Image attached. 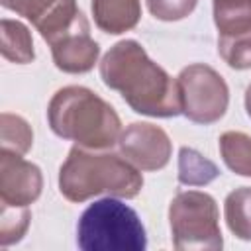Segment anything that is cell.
<instances>
[{
  "label": "cell",
  "mask_w": 251,
  "mask_h": 251,
  "mask_svg": "<svg viewBox=\"0 0 251 251\" xmlns=\"http://www.w3.org/2000/svg\"><path fill=\"white\" fill-rule=\"evenodd\" d=\"M47 122L55 135L84 149H110L118 143L122 122L116 110L86 86L59 88L47 106Z\"/></svg>",
  "instance_id": "7a4b0ae2"
},
{
  "label": "cell",
  "mask_w": 251,
  "mask_h": 251,
  "mask_svg": "<svg viewBox=\"0 0 251 251\" xmlns=\"http://www.w3.org/2000/svg\"><path fill=\"white\" fill-rule=\"evenodd\" d=\"M31 214L29 208H12V206H2V220H0V243L2 247H8L24 237L27 231Z\"/></svg>",
  "instance_id": "ac0fdd59"
},
{
  "label": "cell",
  "mask_w": 251,
  "mask_h": 251,
  "mask_svg": "<svg viewBox=\"0 0 251 251\" xmlns=\"http://www.w3.org/2000/svg\"><path fill=\"white\" fill-rule=\"evenodd\" d=\"M245 110H247V114H249V118H251V84H249L247 90H245Z\"/></svg>",
  "instance_id": "ffe728a7"
},
{
  "label": "cell",
  "mask_w": 251,
  "mask_h": 251,
  "mask_svg": "<svg viewBox=\"0 0 251 251\" xmlns=\"http://www.w3.org/2000/svg\"><path fill=\"white\" fill-rule=\"evenodd\" d=\"M143 176L122 153H96L75 145L59 169V190L69 202H84L98 194L135 198Z\"/></svg>",
  "instance_id": "3957f363"
},
{
  "label": "cell",
  "mask_w": 251,
  "mask_h": 251,
  "mask_svg": "<svg viewBox=\"0 0 251 251\" xmlns=\"http://www.w3.org/2000/svg\"><path fill=\"white\" fill-rule=\"evenodd\" d=\"M220 155L224 163L241 176H251V135L226 131L220 135Z\"/></svg>",
  "instance_id": "2e32d148"
},
{
  "label": "cell",
  "mask_w": 251,
  "mask_h": 251,
  "mask_svg": "<svg viewBox=\"0 0 251 251\" xmlns=\"http://www.w3.org/2000/svg\"><path fill=\"white\" fill-rule=\"evenodd\" d=\"M120 153L139 171H159L167 167L173 143L167 131L147 122L129 124L118 139Z\"/></svg>",
  "instance_id": "ba28073f"
},
{
  "label": "cell",
  "mask_w": 251,
  "mask_h": 251,
  "mask_svg": "<svg viewBox=\"0 0 251 251\" xmlns=\"http://www.w3.org/2000/svg\"><path fill=\"white\" fill-rule=\"evenodd\" d=\"M176 84L180 112L190 122L208 126L224 118L229 104V88L216 69L204 63L188 65L178 73Z\"/></svg>",
  "instance_id": "8992f818"
},
{
  "label": "cell",
  "mask_w": 251,
  "mask_h": 251,
  "mask_svg": "<svg viewBox=\"0 0 251 251\" xmlns=\"http://www.w3.org/2000/svg\"><path fill=\"white\" fill-rule=\"evenodd\" d=\"M151 16L163 22H178L190 16L198 0H145Z\"/></svg>",
  "instance_id": "d6986e66"
},
{
  "label": "cell",
  "mask_w": 251,
  "mask_h": 251,
  "mask_svg": "<svg viewBox=\"0 0 251 251\" xmlns=\"http://www.w3.org/2000/svg\"><path fill=\"white\" fill-rule=\"evenodd\" d=\"M220 175L218 167L192 147L178 151V182L188 186H204Z\"/></svg>",
  "instance_id": "9a60e30c"
},
{
  "label": "cell",
  "mask_w": 251,
  "mask_h": 251,
  "mask_svg": "<svg viewBox=\"0 0 251 251\" xmlns=\"http://www.w3.org/2000/svg\"><path fill=\"white\" fill-rule=\"evenodd\" d=\"M76 245L82 251H143L147 233L133 208L108 196L80 214Z\"/></svg>",
  "instance_id": "277c9868"
},
{
  "label": "cell",
  "mask_w": 251,
  "mask_h": 251,
  "mask_svg": "<svg viewBox=\"0 0 251 251\" xmlns=\"http://www.w3.org/2000/svg\"><path fill=\"white\" fill-rule=\"evenodd\" d=\"M2 149L14 151L18 155H25L33 143V131L29 124L14 114H2Z\"/></svg>",
  "instance_id": "e0dca14e"
},
{
  "label": "cell",
  "mask_w": 251,
  "mask_h": 251,
  "mask_svg": "<svg viewBox=\"0 0 251 251\" xmlns=\"http://www.w3.org/2000/svg\"><path fill=\"white\" fill-rule=\"evenodd\" d=\"M43 176L37 165L14 151L0 153V200L2 206L25 208L41 196Z\"/></svg>",
  "instance_id": "30bf717a"
},
{
  "label": "cell",
  "mask_w": 251,
  "mask_h": 251,
  "mask_svg": "<svg viewBox=\"0 0 251 251\" xmlns=\"http://www.w3.org/2000/svg\"><path fill=\"white\" fill-rule=\"evenodd\" d=\"M102 82L118 90L126 104L143 116L175 118L180 112L178 84L135 39L112 45L100 61Z\"/></svg>",
  "instance_id": "6da1fadb"
},
{
  "label": "cell",
  "mask_w": 251,
  "mask_h": 251,
  "mask_svg": "<svg viewBox=\"0 0 251 251\" xmlns=\"http://www.w3.org/2000/svg\"><path fill=\"white\" fill-rule=\"evenodd\" d=\"M0 4L29 20L47 43L82 14L76 0H0Z\"/></svg>",
  "instance_id": "8fae6325"
},
{
  "label": "cell",
  "mask_w": 251,
  "mask_h": 251,
  "mask_svg": "<svg viewBox=\"0 0 251 251\" xmlns=\"http://www.w3.org/2000/svg\"><path fill=\"white\" fill-rule=\"evenodd\" d=\"M169 224L173 233V245L180 251H216L224 247L218 204L208 192H178L169 206Z\"/></svg>",
  "instance_id": "5b68a950"
},
{
  "label": "cell",
  "mask_w": 251,
  "mask_h": 251,
  "mask_svg": "<svg viewBox=\"0 0 251 251\" xmlns=\"http://www.w3.org/2000/svg\"><path fill=\"white\" fill-rule=\"evenodd\" d=\"M218 53L235 71L251 69V0H214Z\"/></svg>",
  "instance_id": "52a82bcc"
},
{
  "label": "cell",
  "mask_w": 251,
  "mask_h": 251,
  "mask_svg": "<svg viewBox=\"0 0 251 251\" xmlns=\"http://www.w3.org/2000/svg\"><path fill=\"white\" fill-rule=\"evenodd\" d=\"M94 24L110 35H120L133 29L141 18L139 0H92Z\"/></svg>",
  "instance_id": "7c38bea8"
},
{
  "label": "cell",
  "mask_w": 251,
  "mask_h": 251,
  "mask_svg": "<svg viewBox=\"0 0 251 251\" xmlns=\"http://www.w3.org/2000/svg\"><path fill=\"white\" fill-rule=\"evenodd\" d=\"M224 216L229 231L243 239L251 241V188L241 186L231 190L224 202Z\"/></svg>",
  "instance_id": "5bb4252c"
},
{
  "label": "cell",
  "mask_w": 251,
  "mask_h": 251,
  "mask_svg": "<svg viewBox=\"0 0 251 251\" xmlns=\"http://www.w3.org/2000/svg\"><path fill=\"white\" fill-rule=\"evenodd\" d=\"M49 45L55 67L71 75L92 71L100 55V47L90 35V25L84 14H80L65 31L49 41Z\"/></svg>",
  "instance_id": "9c48e42d"
},
{
  "label": "cell",
  "mask_w": 251,
  "mask_h": 251,
  "mask_svg": "<svg viewBox=\"0 0 251 251\" xmlns=\"http://www.w3.org/2000/svg\"><path fill=\"white\" fill-rule=\"evenodd\" d=\"M0 25H2V57L18 65L31 63L35 59V51L29 29L18 20H8V18H4Z\"/></svg>",
  "instance_id": "4fadbf2b"
}]
</instances>
